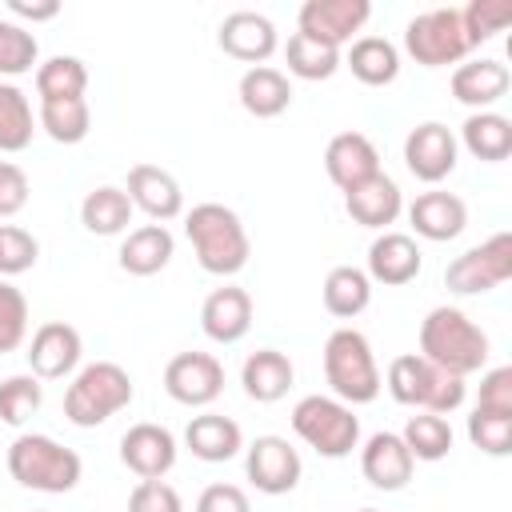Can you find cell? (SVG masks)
<instances>
[{
	"mask_svg": "<svg viewBox=\"0 0 512 512\" xmlns=\"http://www.w3.org/2000/svg\"><path fill=\"white\" fill-rule=\"evenodd\" d=\"M420 356L464 380L488 364V336L468 312L440 304L420 324Z\"/></svg>",
	"mask_w": 512,
	"mask_h": 512,
	"instance_id": "cell-1",
	"label": "cell"
},
{
	"mask_svg": "<svg viewBox=\"0 0 512 512\" xmlns=\"http://www.w3.org/2000/svg\"><path fill=\"white\" fill-rule=\"evenodd\" d=\"M184 236L200 260V268L212 276H236L252 256V240H248L240 216L216 200L196 204L184 216Z\"/></svg>",
	"mask_w": 512,
	"mask_h": 512,
	"instance_id": "cell-2",
	"label": "cell"
},
{
	"mask_svg": "<svg viewBox=\"0 0 512 512\" xmlns=\"http://www.w3.org/2000/svg\"><path fill=\"white\" fill-rule=\"evenodd\" d=\"M8 472L20 488L60 496V492H72L80 484L84 464L60 440H52L44 432H20L8 448Z\"/></svg>",
	"mask_w": 512,
	"mask_h": 512,
	"instance_id": "cell-3",
	"label": "cell"
},
{
	"mask_svg": "<svg viewBox=\"0 0 512 512\" xmlns=\"http://www.w3.org/2000/svg\"><path fill=\"white\" fill-rule=\"evenodd\" d=\"M324 380L336 400L344 404H372L384 388L372 344L356 328H336L324 340Z\"/></svg>",
	"mask_w": 512,
	"mask_h": 512,
	"instance_id": "cell-4",
	"label": "cell"
},
{
	"mask_svg": "<svg viewBox=\"0 0 512 512\" xmlns=\"http://www.w3.org/2000/svg\"><path fill=\"white\" fill-rule=\"evenodd\" d=\"M388 392L396 404L420 408V412H436L448 416L464 404L468 384L444 368H436L432 360H424L420 352H404L388 364Z\"/></svg>",
	"mask_w": 512,
	"mask_h": 512,
	"instance_id": "cell-5",
	"label": "cell"
},
{
	"mask_svg": "<svg viewBox=\"0 0 512 512\" xmlns=\"http://www.w3.org/2000/svg\"><path fill=\"white\" fill-rule=\"evenodd\" d=\"M132 396H136L132 376L112 360H96L72 376V384L64 392V416L76 428H96L108 416L124 412L132 404Z\"/></svg>",
	"mask_w": 512,
	"mask_h": 512,
	"instance_id": "cell-6",
	"label": "cell"
},
{
	"mask_svg": "<svg viewBox=\"0 0 512 512\" xmlns=\"http://www.w3.org/2000/svg\"><path fill=\"white\" fill-rule=\"evenodd\" d=\"M292 432L308 448H316L320 456H328V460H344L360 444V420H356L352 404H344L336 396H320V392L296 400V408H292Z\"/></svg>",
	"mask_w": 512,
	"mask_h": 512,
	"instance_id": "cell-7",
	"label": "cell"
},
{
	"mask_svg": "<svg viewBox=\"0 0 512 512\" xmlns=\"http://www.w3.org/2000/svg\"><path fill=\"white\" fill-rule=\"evenodd\" d=\"M404 52L424 68L460 64L472 52L464 24H460V8H428L412 16L404 28Z\"/></svg>",
	"mask_w": 512,
	"mask_h": 512,
	"instance_id": "cell-8",
	"label": "cell"
},
{
	"mask_svg": "<svg viewBox=\"0 0 512 512\" xmlns=\"http://www.w3.org/2000/svg\"><path fill=\"white\" fill-rule=\"evenodd\" d=\"M512 280V232H492L444 268V284L456 296H480Z\"/></svg>",
	"mask_w": 512,
	"mask_h": 512,
	"instance_id": "cell-9",
	"label": "cell"
},
{
	"mask_svg": "<svg viewBox=\"0 0 512 512\" xmlns=\"http://www.w3.org/2000/svg\"><path fill=\"white\" fill-rule=\"evenodd\" d=\"M244 476L252 480L256 492L284 496V492H292L300 484L304 464H300V452L284 436H256L244 448Z\"/></svg>",
	"mask_w": 512,
	"mask_h": 512,
	"instance_id": "cell-10",
	"label": "cell"
},
{
	"mask_svg": "<svg viewBox=\"0 0 512 512\" xmlns=\"http://www.w3.org/2000/svg\"><path fill=\"white\" fill-rule=\"evenodd\" d=\"M164 392L184 408H204L224 392V364L212 352H176L164 364Z\"/></svg>",
	"mask_w": 512,
	"mask_h": 512,
	"instance_id": "cell-11",
	"label": "cell"
},
{
	"mask_svg": "<svg viewBox=\"0 0 512 512\" xmlns=\"http://www.w3.org/2000/svg\"><path fill=\"white\" fill-rule=\"evenodd\" d=\"M368 16H372L368 0H304L296 12V32L344 48L368 24Z\"/></svg>",
	"mask_w": 512,
	"mask_h": 512,
	"instance_id": "cell-12",
	"label": "cell"
},
{
	"mask_svg": "<svg viewBox=\"0 0 512 512\" xmlns=\"http://www.w3.org/2000/svg\"><path fill=\"white\" fill-rule=\"evenodd\" d=\"M456 152H460V144H456L452 128L440 120H424L404 136V164L424 184H440L444 176H452Z\"/></svg>",
	"mask_w": 512,
	"mask_h": 512,
	"instance_id": "cell-13",
	"label": "cell"
},
{
	"mask_svg": "<svg viewBox=\"0 0 512 512\" xmlns=\"http://www.w3.org/2000/svg\"><path fill=\"white\" fill-rule=\"evenodd\" d=\"M176 436L164 428V424H132L124 436H120V460L128 472H136L140 480H164L176 464Z\"/></svg>",
	"mask_w": 512,
	"mask_h": 512,
	"instance_id": "cell-14",
	"label": "cell"
},
{
	"mask_svg": "<svg viewBox=\"0 0 512 512\" xmlns=\"http://www.w3.org/2000/svg\"><path fill=\"white\" fill-rule=\"evenodd\" d=\"M216 44H220L232 60L256 68V64H264V60L276 52L280 36H276V24H272L264 12H248V8H240V12H228V16L220 20Z\"/></svg>",
	"mask_w": 512,
	"mask_h": 512,
	"instance_id": "cell-15",
	"label": "cell"
},
{
	"mask_svg": "<svg viewBox=\"0 0 512 512\" xmlns=\"http://www.w3.org/2000/svg\"><path fill=\"white\" fill-rule=\"evenodd\" d=\"M80 352H84V340L72 324L64 320H48L32 332V344H28V368L36 380H60L68 372H76L80 364Z\"/></svg>",
	"mask_w": 512,
	"mask_h": 512,
	"instance_id": "cell-16",
	"label": "cell"
},
{
	"mask_svg": "<svg viewBox=\"0 0 512 512\" xmlns=\"http://www.w3.org/2000/svg\"><path fill=\"white\" fill-rule=\"evenodd\" d=\"M412 468H416V460L404 448L400 432H372L360 448V472L380 492H400L412 480Z\"/></svg>",
	"mask_w": 512,
	"mask_h": 512,
	"instance_id": "cell-17",
	"label": "cell"
},
{
	"mask_svg": "<svg viewBox=\"0 0 512 512\" xmlns=\"http://www.w3.org/2000/svg\"><path fill=\"white\" fill-rule=\"evenodd\" d=\"M128 200L132 208H140L152 224H164V220H176L184 212V192L176 184L172 172H164L160 164H136L128 172Z\"/></svg>",
	"mask_w": 512,
	"mask_h": 512,
	"instance_id": "cell-18",
	"label": "cell"
},
{
	"mask_svg": "<svg viewBox=\"0 0 512 512\" xmlns=\"http://www.w3.org/2000/svg\"><path fill=\"white\" fill-rule=\"evenodd\" d=\"M200 328L208 340L216 344H236L248 336L252 328V296L236 284H224V288H212L200 304Z\"/></svg>",
	"mask_w": 512,
	"mask_h": 512,
	"instance_id": "cell-19",
	"label": "cell"
},
{
	"mask_svg": "<svg viewBox=\"0 0 512 512\" xmlns=\"http://www.w3.org/2000/svg\"><path fill=\"white\" fill-rule=\"evenodd\" d=\"M324 172L340 192H348L380 172V152L364 132H336L324 148Z\"/></svg>",
	"mask_w": 512,
	"mask_h": 512,
	"instance_id": "cell-20",
	"label": "cell"
},
{
	"mask_svg": "<svg viewBox=\"0 0 512 512\" xmlns=\"http://www.w3.org/2000/svg\"><path fill=\"white\" fill-rule=\"evenodd\" d=\"M344 208H348V216H352L360 228H388V224H396V216L404 212V192H400V184L380 168L376 176H368V180H360L356 188L344 192Z\"/></svg>",
	"mask_w": 512,
	"mask_h": 512,
	"instance_id": "cell-21",
	"label": "cell"
},
{
	"mask_svg": "<svg viewBox=\"0 0 512 512\" xmlns=\"http://www.w3.org/2000/svg\"><path fill=\"white\" fill-rule=\"evenodd\" d=\"M408 224L416 228V236H424L432 244H444V240H456L468 228V204L456 192L432 188V192H420L408 204Z\"/></svg>",
	"mask_w": 512,
	"mask_h": 512,
	"instance_id": "cell-22",
	"label": "cell"
},
{
	"mask_svg": "<svg viewBox=\"0 0 512 512\" xmlns=\"http://www.w3.org/2000/svg\"><path fill=\"white\" fill-rule=\"evenodd\" d=\"M420 244L408 236V232H380L372 244H368V280L376 284H388V288H400V284H412L420 276Z\"/></svg>",
	"mask_w": 512,
	"mask_h": 512,
	"instance_id": "cell-23",
	"label": "cell"
},
{
	"mask_svg": "<svg viewBox=\"0 0 512 512\" xmlns=\"http://www.w3.org/2000/svg\"><path fill=\"white\" fill-rule=\"evenodd\" d=\"M184 444L196 460L204 464H224L232 456L244 452V432L232 416H220V412H204V416H192L188 428H184Z\"/></svg>",
	"mask_w": 512,
	"mask_h": 512,
	"instance_id": "cell-24",
	"label": "cell"
},
{
	"mask_svg": "<svg viewBox=\"0 0 512 512\" xmlns=\"http://www.w3.org/2000/svg\"><path fill=\"white\" fill-rule=\"evenodd\" d=\"M292 380H296V368L280 348H256L240 368V384H244L248 400H256V404L284 400Z\"/></svg>",
	"mask_w": 512,
	"mask_h": 512,
	"instance_id": "cell-25",
	"label": "cell"
},
{
	"mask_svg": "<svg viewBox=\"0 0 512 512\" xmlns=\"http://www.w3.org/2000/svg\"><path fill=\"white\" fill-rule=\"evenodd\" d=\"M512 76L500 60H468L452 72V96L472 112H492V104L508 92Z\"/></svg>",
	"mask_w": 512,
	"mask_h": 512,
	"instance_id": "cell-26",
	"label": "cell"
},
{
	"mask_svg": "<svg viewBox=\"0 0 512 512\" xmlns=\"http://www.w3.org/2000/svg\"><path fill=\"white\" fill-rule=\"evenodd\" d=\"M236 96H240V104H244L248 116L272 120V116H280V112L292 104V84H288V76H284L280 68L256 64V68H248V72L240 76Z\"/></svg>",
	"mask_w": 512,
	"mask_h": 512,
	"instance_id": "cell-27",
	"label": "cell"
},
{
	"mask_svg": "<svg viewBox=\"0 0 512 512\" xmlns=\"http://www.w3.org/2000/svg\"><path fill=\"white\" fill-rule=\"evenodd\" d=\"M172 252H176V240L164 224H140L120 244V268L128 276H156L160 268H168Z\"/></svg>",
	"mask_w": 512,
	"mask_h": 512,
	"instance_id": "cell-28",
	"label": "cell"
},
{
	"mask_svg": "<svg viewBox=\"0 0 512 512\" xmlns=\"http://www.w3.org/2000/svg\"><path fill=\"white\" fill-rule=\"evenodd\" d=\"M340 64H348L360 84L384 88V84H392L400 76V48L392 40H384V36H356Z\"/></svg>",
	"mask_w": 512,
	"mask_h": 512,
	"instance_id": "cell-29",
	"label": "cell"
},
{
	"mask_svg": "<svg viewBox=\"0 0 512 512\" xmlns=\"http://www.w3.org/2000/svg\"><path fill=\"white\" fill-rule=\"evenodd\" d=\"M476 160L484 164H500L512 156V120L500 116V112H472L464 124H460V140Z\"/></svg>",
	"mask_w": 512,
	"mask_h": 512,
	"instance_id": "cell-30",
	"label": "cell"
},
{
	"mask_svg": "<svg viewBox=\"0 0 512 512\" xmlns=\"http://www.w3.org/2000/svg\"><path fill=\"white\" fill-rule=\"evenodd\" d=\"M132 212H136V208H132L128 192L116 188V184H100V188H92V192L80 200V224H84L92 236H120V232H128Z\"/></svg>",
	"mask_w": 512,
	"mask_h": 512,
	"instance_id": "cell-31",
	"label": "cell"
},
{
	"mask_svg": "<svg viewBox=\"0 0 512 512\" xmlns=\"http://www.w3.org/2000/svg\"><path fill=\"white\" fill-rule=\"evenodd\" d=\"M368 304H372V280H368L364 268H356V264H336V268L324 276V308H328L336 320H352V316H360Z\"/></svg>",
	"mask_w": 512,
	"mask_h": 512,
	"instance_id": "cell-32",
	"label": "cell"
},
{
	"mask_svg": "<svg viewBox=\"0 0 512 512\" xmlns=\"http://www.w3.org/2000/svg\"><path fill=\"white\" fill-rule=\"evenodd\" d=\"M88 88V68L80 56H48L36 64V96L40 104L48 100H76Z\"/></svg>",
	"mask_w": 512,
	"mask_h": 512,
	"instance_id": "cell-33",
	"label": "cell"
},
{
	"mask_svg": "<svg viewBox=\"0 0 512 512\" xmlns=\"http://www.w3.org/2000/svg\"><path fill=\"white\" fill-rule=\"evenodd\" d=\"M32 136H36V116L28 96L12 80H0V152H24Z\"/></svg>",
	"mask_w": 512,
	"mask_h": 512,
	"instance_id": "cell-34",
	"label": "cell"
},
{
	"mask_svg": "<svg viewBox=\"0 0 512 512\" xmlns=\"http://www.w3.org/2000/svg\"><path fill=\"white\" fill-rule=\"evenodd\" d=\"M284 60H288V72L300 76V80H328L340 68V48H332L324 40H312L304 32H292L288 44H284Z\"/></svg>",
	"mask_w": 512,
	"mask_h": 512,
	"instance_id": "cell-35",
	"label": "cell"
},
{
	"mask_svg": "<svg viewBox=\"0 0 512 512\" xmlns=\"http://www.w3.org/2000/svg\"><path fill=\"white\" fill-rule=\"evenodd\" d=\"M36 124L56 144H80L88 136V128H92V108H88L84 96H76V100H48V104H40Z\"/></svg>",
	"mask_w": 512,
	"mask_h": 512,
	"instance_id": "cell-36",
	"label": "cell"
},
{
	"mask_svg": "<svg viewBox=\"0 0 512 512\" xmlns=\"http://www.w3.org/2000/svg\"><path fill=\"white\" fill-rule=\"evenodd\" d=\"M404 448L412 452V460H444L452 452V424L436 412H420V416H408L404 432H400Z\"/></svg>",
	"mask_w": 512,
	"mask_h": 512,
	"instance_id": "cell-37",
	"label": "cell"
},
{
	"mask_svg": "<svg viewBox=\"0 0 512 512\" xmlns=\"http://www.w3.org/2000/svg\"><path fill=\"white\" fill-rule=\"evenodd\" d=\"M40 400H44V392H40V380L32 372H20V376L0 380V424L20 428L40 408Z\"/></svg>",
	"mask_w": 512,
	"mask_h": 512,
	"instance_id": "cell-38",
	"label": "cell"
},
{
	"mask_svg": "<svg viewBox=\"0 0 512 512\" xmlns=\"http://www.w3.org/2000/svg\"><path fill=\"white\" fill-rule=\"evenodd\" d=\"M508 20H512V0H472L468 8H460V24H464V36L472 48H480L484 40L504 32Z\"/></svg>",
	"mask_w": 512,
	"mask_h": 512,
	"instance_id": "cell-39",
	"label": "cell"
},
{
	"mask_svg": "<svg viewBox=\"0 0 512 512\" xmlns=\"http://www.w3.org/2000/svg\"><path fill=\"white\" fill-rule=\"evenodd\" d=\"M36 56H40L36 36L24 24L0 20V76H24V72H32Z\"/></svg>",
	"mask_w": 512,
	"mask_h": 512,
	"instance_id": "cell-40",
	"label": "cell"
},
{
	"mask_svg": "<svg viewBox=\"0 0 512 512\" xmlns=\"http://www.w3.org/2000/svg\"><path fill=\"white\" fill-rule=\"evenodd\" d=\"M468 440L480 452H488V456H508L512 452V416L508 412L472 408V416H468Z\"/></svg>",
	"mask_w": 512,
	"mask_h": 512,
	"instance_id": "cell-41",
	"label": "cell"
},
{
	"mask_svg": "<svg viewBox=\"0 0 512 512\" xmlns=\"http://www.w3.org/2000/svg\"><path fill=\"white\" fill-rule=\"evenodd\" d=\"M28 336V300L16 284L0 280V356L16 352Z\"/></svg>",
	"mask_w": 512,
	"mask_h": 512,
	"instance_id": "cell-42",
	"label": "cell"
},
{
	"mask_svg": "<svg viewBox=\"0 0 512 512\" xmlns=\"http://www.w3.org/2000/svg\"><path fill=\"white\" fill-rule=\"evenodd\" d=\"M40 256V244L28 228H16V224H0V276H20L36 264Z\"/></svg>",
	"mask_w": 512,
	"mask_h": 512,
	"instance_id": "cell-43",
	"label": "cell"
},
{
	"mask_svg": "<svg viewBox=\"0 0 512 512\" xmlns=\"http://www.w3.org/2000/svg\"><path fill=\"white\" fill-rule=\"evenodd\" d=\"M128 512H184V500L168 480H140L128 496Z\"/></svg>",
	"mask_w": 512,
	"mask_h": 512,
	"instance_id": "cell-44",
	"label": "cell"
},
{
	"mask_svg": "<svg viewBox=\"0 0 512 512\" xmlns=\"http://www.w3.org/2000/svg\"><path fill=\"white\" fill-rule=\"evenodd\" d=\"M476 408L508 412V416H512V368H508V364H500V368L484 372V380H480V396H476Z\"/></svg>",
	"mask_w": 512,
	"mask_h": 512,
	"instance_id": "cell-45",
	"label": "cell"
},
{
	"mask_svg": "<svg viewBox=\"0 0 512 512\" xmlns=\"http://www.w3.org/2000/svg\"><path fill=\"white\" fill-rule=\"evenodd\" d=\"M24 204H28V176H24V168L12 164V160H0V220L16 216Z\"/></svg>",
	"mask_w": 512,
	"mask_h": 512,
	"instance_id": "cell-46",
	"label": "cell"
},
{
	"mask_svg": "<svg viewBox=\"0 0 512 512\" xmlns=\"http://www.w3.org/2000/svg\"><path fill=\"white\" fill-rule=\"evenodd\" d=\"M196 512H252V504L240 484H208L196 500Z\"/></svg>",
	"mask_w": 512,
	"mask_h": 512,
	"instance_id": "cell-47",
	"label": "cell"
},
{
	"mask_svg": "<svg viewBox=\"0 0 512 512\" xmlns=\"http://www.w3.org/2000/svg\"><path fill=\"white\" fill-rule=\"evenodd\" d=\"M8 12H12V16H24V20L36 24V20H52V16H60V4H56V0H32V4H28V0H8Z\"/></svg>",
	"mask_w": 512,
	"mask_h": 512,
	"instance_id": "cell-48",
	"label": "cell"
},
{
	"mask_svg": "<svg viewBox=\"0 0 512 512\" xmlns=\"http://www.w3.org/2000/svg\"><path fill=\"white\" fill-rule=\"evenodd\" d=\"M360 512H376V508H360Z\"/></svg>",
	"mask_w": 512,
	"mask_h": 512,
	"instance_id": "cell-49",
	"label": "cell"
},
{
	"mask_svg": "<svg viewBox=\"0 0 512 512\" xmlns=\"http://www.w3.org/2000/svg\"><path fill=\"white\" fill-rule=\"evenodd\" d=\"M40 512H44V508H40Z\"/></svg>",
	"mask_w": 512,
	"mask_h": 512,
	"instance_id": "cell-50",
	"label": "cell"
}]
</instances>
